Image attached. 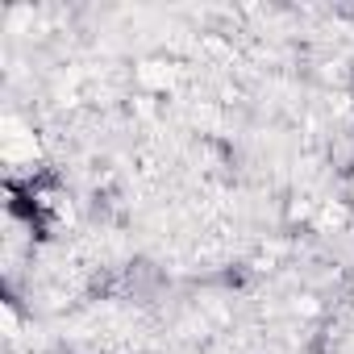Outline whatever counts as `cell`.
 Listing matches in <instances>:
<instances>
[{
	"label": "cell",
	"instance_id": "277c9868",
	"mask_svg": "<svg viewBox=\"0 0 354 354\" xmlns=\"http://www.w3.org/2000/svg\"><path fill=\"white\" fill-rule=\"evenodd\" d=\"M350 300H354V292H350Z\"/></svg>",
	"mask_w": 354,
	"mask_h": 354
},
{
	"label": "cell",
	"instance_id": "6da1fadb",
	"mask_svg": "<svg viewBox=\"0 0 354 354\" xmlns=\"http://www.w3.org/2000/svg\"><path fill=\"white\" fill-rule=\"evenodd\" d=\"M133 80H138V92H142V96L167 100V96L180 92V84H184V67L175 63V59L154 55V59H142V63L133 67Z\"/></svg>",
	"mask_w": 354,
	"mask_h": 354
},
{
	"label": "cell",
	"instance_id": "7a4b0ae2",
	"mask_svg": "<svg viewBox=\"0 0 354 354\" xmlns=\"http://www.w3.org/2000/svg\"><path fill=\"white\" fill-rule=\"evenodd\" d=\"M350 225H354V205L350 201H321L317 205V221H313L317 234H346Z\"/></svg>",
	"mask_w": 354,
	"mask_h": 354
},
{
	"label": "cell",
	"instance_id": "3957f363",
	"mask_svg": "<svg viewBox=\"0 0 354 354\" xmlns=\"http://www.w3.org/2000/svg\"><path fill=\"white\" fill-rule=\"evenodd\" d=\"M292 313H296V317H321V300H317L313 292H304V296H296Z\"/></svg>",
	"mask_w": 354,
	"mask_h": 354
}]
</instances>
